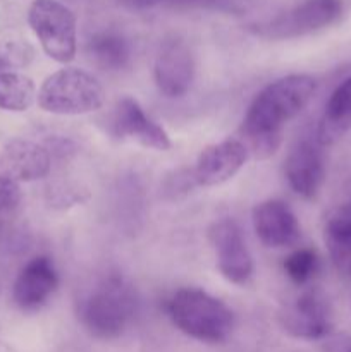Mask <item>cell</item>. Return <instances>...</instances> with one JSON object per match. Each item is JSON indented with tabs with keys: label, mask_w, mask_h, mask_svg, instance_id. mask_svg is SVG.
Segmentation results:
<instances>
[{
	"label": "cell",
	"mask_w": 351,
	"mask_h": 352,
	"mask_svg": "<svg viewBox=\"0 0 351 352\" xmlns=\"http://www.w3.org/2000/svg\"><path fill=\"white\" fill-rule=\"evenodd\" d=\"M317 91L315 78L289 74L262 89L243 120V136L248 153L267 158L281 144L282 129L310 103Z\"/></svg>",
	"instance_id": "obj_1"
},
{
	"label": "cell",
	"mask_w": 351,
	"mask_h": 352,
	"mask_svg": "<svg viewBox=\"0 0 351 352\" xmlns=\"http://www.w3.org/2000/svg\"><path fill=\"white\" fill-rule=\"evenodd\" d=\"M79 320L96 339L110 340L123 336L136 313V298L131 285L119 275L100 280L79 302Z\"/></svg>",
	"instance_id": "obj_2"
},
{
	"label": "cell",
	"mask_w": 351,
	"mask_h": 352,
	"mask_svg": "<svg viewBox=\"0 0 351 352\" xmlns=\"http://www.w3.org/2000/svg\"><path fill=\"white\" fill-rule=\"evenodd\" d=\"M167 313L182 333L200 342L220 344L234 329L233 311L202 289H179L169 301Z\"/></svg>",
	"instance_id": "obj_3"
},
{
	"label": "cell",
	"mask_w": 351,
	"mask_h": 352,
	"mask_svg": "<svg viewBox=\"0 0 351 352\" xmlns=\"http://www.w3.org/2000/svg\"><path fill=\"white\" fill-rule=\"evenodd\" d=\"M38 105L45 112L57 116H81L102 109L105 93L89 72L64 67L48 76L36 95Z\"/></svg>",
	"instance_id": "obj_4"
},
{
	"label": "cell",
	"mask_w": 351,
	"mask_h": 352,
	"mask_svg": "<svg viewBox=\"0 0 351 352\" xmlns=\"http://www.w3.org/2000/svg\"><path fill=\"white\" fill-rule=\"evenodd\" d=\"M28 23L48 57L58 64H69L76 57V16L67 6L58 0H33Z\"/></svg>",
	"instance_id": "obj_5"
},
{
	"label": "cell",
	"mask_w": 351,
	"mask_h": 352,
	"mask_svg": "<svg viewBox=\"0 0 351 352\" xmlns=\"http://www.w3.org/2000/svg\"><path fill=\"white\" fill-rule=\"evenodd\" d=\"M343 0H305L295 9L281 14L268 23L255 28L258 34L265 38H296L315 33L336 23L343 16Z\"/></svg>",
	"instance_id": "obj_6"
},
{
	"label": "cell",
	"mask_w": 351,
	"mask_h": 352,
	"mask_svg": "<svg viewBox=\"0 0 351 352\" xmlns=\"http://www.w3.org/2000/svg\"><path fill=\"white\" fill-rule=\"evenodd\" d=\"M155 82L167 98H181L191 88L195 81V57L179 36H169L162 41L155 58Z\"/></svg>",
	"instance_id": "obj_7"
},
{
	"label": "cell",
	"mask_w": 351,
	"mask_h": 352,
	"mask_svg": "<svg viewBox=\"0 0 351 352\" xmlns=\"http://www.w3.org/2000/svg\"><path fill=\"white\" fill-rule=\"evenodd\" d=\"M217 267L222 277L233 284L244 285L253 275V258L240 226L233 219H222L210 229Z\"/></svg>",
	"instance_id": "obj_8"
},
{
	"label": "cell",
	"mask_w": 351,
	"mask_h": 352,
	"mask_svg": "<svg viewBox=\"0 0 351 352\" xmlns=\"http://www.w3.org/2000/svg\"><path fill=\"white\" fill-rule=\"evenodd\" d=\"M279 318L282 329L296 339L319 340L329 336L334 329L329 302L317 291L298 296Z\"/></svg>",
	"instance_id": "obj_9"
},
{
	"label": "cell",
	"mask_w": 351,
	"mask_h": 352,
	"mask_svg": "<svg viewBox=\"0 0 351 352\" xmlns=\"http://www.w3.org/2000/svg\"><path fill=\"white\" fill-rule=\"evenodd\" d=\"M248 157L250 153L240 140L212 144L200 153L193 170V181L203 188L224 184L244 167Z\"/></svg>",
	"instance_id": "obj_10"
},
{
	"label": "cell",
	"mask_w": 351,
	"mask_h": 352,
	"mask_svg": "<svg viewBox=\"0 0 351 352\" xmlns=\"http://www.w3.org/2000/svg\"><path fill=\"white\" fill-rule=\"evenodd\" d=\"M58 285L54 261L48 256H34L19 272L12 285V299L21 309L33 311L50 299Z\"/></svg>",
	"instance_id": "obj_11"
},
{
	"label": "cell",
	"mask_w": 351,
	"mask_h": 352,
	"mask_svg": "<svg viewBox=\"0 0 351 352\" xmlns=\"http://www.w3.org/2000/svg\"><path fill=\"white\" fill-rule=\"evenodd\" d=\"M286 177L292 191L306 199L315 198L326 177V164L319 141L303 140L286 158Z\"/></svg>",
	"instance_id": "obj_12"
},
{
	"label": "cell",
	"mask_w": 351,
	"mask_h": 352,
	"mask_svg": "<svg viewBox=\"0 0 351 352\" xmlns=\"http://www.w3.org/2000/svg\"><path fill=\"white\" fill-rule=\"evenodd\" d=\"M253 227L258 239L268 248H291L301 237L298 219L279 199H267L255 206Z\"/></svg>",
	"instance_id": "obj_13"
},
{
	"label": "cell",
	"mask_w": 351,
	"mask_h": 352,
	"mask_svg": "<svg viewBox=\"0 0 351 352\" xmlns=\"http://www.w3.org/2000/svg\"><path fill=\"white\" fill-rule=\"evenodd\" d=\"M114 131L119 138L131 140L145 148L157 151H167L171 148V140L167 133L150 119L141 109L140 103L131 96H124L117 103L114 116Z\"/></svg>",
	"instance_id": "obj_14"
},
{
	"label": "cell",
	"mask_w": 351,
	"mask_h": 352,
	"mask_svg": "<svg viewBox=\"0 0 351 352\" xmlns=\"http://www.w3.org/2000/svg\"><path fill=\"white\" fill-rule=\"evenodd\" d=\"M2 162L9 177L17 182L43 179L52 170V155L48 148L28 140H12L3 146Z\"/></svg>",
	"instance_id": "obj_15"
},
{
	"label": "cell",
	"mask_w": 351,
	"mask_h": 352,
	"mask_svg": "<svg viewBox=\"0 0 351 352\" xmlns=\"http://www.w3.org/2000/svg\"><path fill=\"white\" fill-rule=\"evenodd\" d=\"M351 129V78L341 82L327 102L317 131L320 144H332Z\"/></svg>",
	"instance_id": "obj_16"
},
{
	"label": "cell",
	"mask_w": 351,
	"mask_h": 352,
	"mask_svg": "<svg viewBox=\"0 0 351 352\" xmlns=\"http://www.w3.org/2000/svg\"><path fill=\"white\" fill-rule=\"evenodd\" d=\"M86 52L105 71H120L131 62V45L119 31L103 30L92 34L86 43Z\"/></svg>",
	"instance_id": "obj_17"
},
{
	"label": "cell",
	"mask_w": 351,
	"mask_h": 352,
	"mask_svg": "<svg viewBox=\"0 0 351 352\" xmlns=\"http://www.w3.org/2000/svg\"><path fill=\"white\" fill-rule=\"evenodd\" d=\"M323 241L330 258L339 270L351 265V205H341L327 215Z\"/></svg>",
	"instance_id": "obj_18"
},
{
	"label": "cell",
	"mask_w": 351,
	"mask_h": 352,
	"mask_svg": "<svg viewBox=\"0 0 351 352\" xmlns=\"http://www.w3.org/2000/svg\"><path fill=\"white\" fill-rule=\"evenodd\" d=\"M34 82L19 72L0 71V109L24 112L34 102Z\"/></svg>",
	"instance_id": "obj_19"
},
{
	"label": "cell",
	"mask_w": 351,
	"mask_h": 352,
	"mask_svg": "<svg viewBox=\"0 0 351 352\" xmlns=\"http://www.w3.org/2000/svg\"><path fill=\"white\" fill-rule=\"evenodd\" d=\"M284 270L295 284H306L319 270V256L315 250L301 248L289 254L284 261Z\"/></svg>",
	"instance_id": "obj_20"
},
{
	"label": "cell",
	"mask_w": 351,
	"mask_h": 352,
	"mask_svg": "<svg viewBox=\"0 0 351 352\" xmlns=\"http://www.w3.org/2000/svg\"><path fill=\"white\" fill-rule=\"evenodd\" d=\"M178 9H210L222 12H240L243 10L241 0H162Z\"/></svg>",
	"instance_id": "obj_21"
},
{
	"label": "cell",
	"mask_w": 351,
	"mask_h": 352,
	"mask_svg": "<svg viewBox=\"0 0 351 352\" xmlns=\"http://www.w3.org/2000/svg\"><path fill=\"white\" fill-rule=\"evenodd\" d=\"M21 189L17 181L9 175H0V213L9 212L19 203Z\"/></svg>",
	"instance_id": "obj_22"
},
{
	"label": "cell",
	"mask_w": 351,
	"mask_h": 352,
	"mask_svg": "<svg viewBox=\"0 0 351 352\" xmlns=\"http://www.w3.org/2000/svg\"><path fill=\"white\" fill-rule=\"evenodd\" d=\"M123 7L131 10H147L153 9L155 6L162 2V0H117Z\"/></svg>",
	"instance_id": "obj_23"
},
{
	"label": "cell",
	"mask_w": 351,
	"mask_h": 352,
	"mask_svg": "<svg viewBox=\"0 0 351 352\" xmlns=\"http://www.w3.org/2000/svg\"><path fill=\"white\" fill-rule=\"evenodd\" d=\"M6 65H7V64H6V62H3V58L0 57V71H2V69L6 67Z\"/></svg>",
	"instance_id": "obj_24"
},
{
	"label": "cell",
	"mask_w": 351,
	"mask_h": 352,
	"mask_svg": "<svg viewBox=\"0 0 351 352\" xmlns=\"http://www.w3.org/2000/svg\"><path fill=\"white\" fill-rule=\"evenodd\" d=\"M346 274H348V275H350V277H351V265H350V267H348V268H346Z\"/></svg>",
	"instance_id": "obj_25"
},
{
	"label": "cell",
	"mask_w": 351,
	"mask_h": 352,
	"mask_svg": "<svg viewBox=\"0 0 351 352\" xmlns=\"http://www.w3.org/2000/svg\"><path fill=\"white\" fill-rule=\"evenodd\" d=\"M346 352H351V349H350V351H346Z\"/></svg>",
	"instance_id": "obj_26"
}]
</instances>
